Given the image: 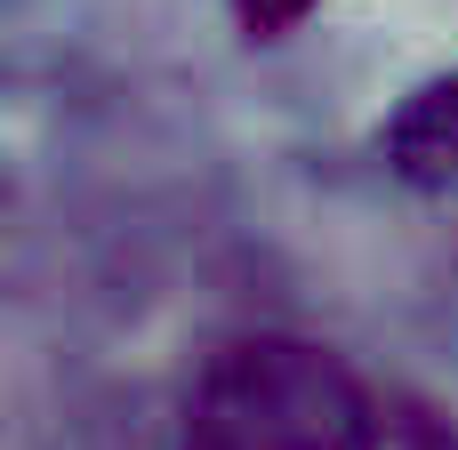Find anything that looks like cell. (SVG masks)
<instances>
[{
  "instance_id": "cell-1",
  "label": "cell",
  "mask_w": 458,
  "mask_h": 450,
  "mask_svg": "<svg viewBox=\"0 0 458 450\" xmlns=\"http://www.w3.org/2000/svg\"><path fill=\"white\" fill-rule=\"evenodd\" d=\"M370 403L354 370L306 338H233L193 403H185V450H362Z\"/></svg>"
},
{
  "instance_id": "cell-2",
  "label": "cell",
  "mask_w": 458,
  "mask_h": 450,
  "mask_svg": "<svg viewBox=\"0 0 458 450\" xmlns=\"http://www.w3.org/2000/svg\"><path fill=\"white\" fill-rule=\"evenodd\" d=\"M378 145H386L394 177H411V185H458V72L411 89Z\"/></svg>"
},
{
  "instance_id": "cell-3",
  "label": "cell",
  "mask_w": 458,
  "mask_h": 450,
  "mask_svg": "<svg viewBox=\"0 0 458 450\" xmlns=\"http://www.w3.org/2000/svg\"><path fill=\"white\" fill-rule=\"evenodd\" d=\"M233 8H242V24H250L258 40H274V32H290L314 0H233Z\"/></svg>"
}]
</instances>
